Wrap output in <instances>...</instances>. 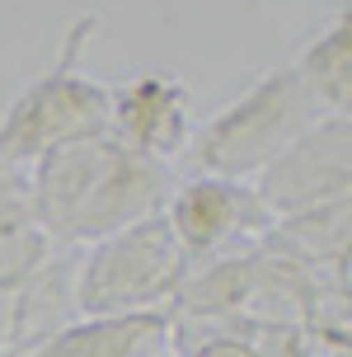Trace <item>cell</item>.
<instances>
[{
	"label": "cell",
	"mask_w": 352,
	"mask_h": 357,
	"mask_svg": "<svg viewBox=\"0 0 352 357\" xmlns=\"http://www.w3.org/2000/svg\"><path fill=\"white\" fill-rule=\"evenodd\" d=\"M52 254V235L38 221L33 178L24 165L0 160V287H15L33 278Z\"/></svg>",
	"instance_id": "ba28073f"
},
{
	"label": "cell",
	"mask_w": 352,
	"mask_h": 357,
	"mask_svg": "<svg viewBox=\"0 0 352 357\" xmlns=\"http://www.w3.org/2000/svg\"><path fill=\"white\" fill-rule=\"evenodd\" d=\"M343 282H348V291H352V259H348V268H343Z\"/></svg>",
	"instance_id": "7c38bea8"
},
{
	"label": "cell",
	"mask_w": 352,
	"mask_h": 357,
	"mask_svg": "<svg viewBox=\"0 0 352 357\" xmlns=\"http://www.w3.org/2000/svg\"><path fill=\"white\" fill-rule=\"evenodd\" d=\"M315 123H319V113L300 89L296 66H277L197 132L193 165L211 178H235V183L259 178L300 132H310Z\"/></svg>",
	"instance_id": "277c9868"
},
{
	"label": "cell",
	"mask_w": 352,
	"mask_h": 357,
	"mask_svg": "<svg viewBox=\"0 0 352 357\" xmlns=\"http://www.w3.org/2000/svg\"><path fill=\"white\" fill-rule=\"evenodd\" d=\"M169 226H174L178 245L188 259H202V254H221L235 240H249V235H268L277 226V216L263 207L259 188L249 183H235V178H193L183 183L174 197H169Z\"/></svg>",
	"instance_id": "8992f818"
},
{
	"label": "cell",
	"mask_w": 352,
	"mask_h": 357,
	"mask_svg": "<svg viewBox=\"0 0 352 357\" xmlns=\"http://www.w3.org/2000/svg\"><path fill=\"white\" fill-rule=\"evenodd\" d=\"M113 94V137L151 160L169 165L193 142V94L169 71H141Z\"/></svg>",
	"instance_id": "52a82bcc"
},
{
	"label": "cell",
	"mask_w": 352,
	"mask_h": 357,
	"mask_svg": "<svg viewBox=\"0 0 352 357\" xmlns=\"http://www.w3.org/2000/svg\"><path fill=\"white\" fill-rule=\"evenodd\" d=\"M188 254L178 245L169 216H146L127 231L108 235L75 264V310L85 320L146 315L188 282Z\"/></svg>",
	"instance_id": "3957f363"
},
{
	"label": "cell",
	"mask_w": 352,
	"mask_h": 357,
	"mask_svg": "<svg viewBox=\"0 0 352 357\" xmlns=\"http://www.w3.org/2000/svg\"><path fill=\"white\" fill-rule=\"evenodd\" d=\"M0 357H15V353H0Z\"/></svg>",
	"instance_id": "4fadbf2b"
},
{
	"label": "cell",
	"mask_w": 352,
	"mask_h": 357,
	"mask_svg": "<svg viewBox=\"0 0 352 357\" xmlns=\"http://www.w3.org/2000/svg\"><path fill=\"white\" fill-rule=\"evenodd\" d=\"M99 19L85 15L75 29H66V43H61L56 61L0 118V160L38 165L56 146L89 142V137L113 132V94L99 80L80 75V66H75L80 52H85V33Z\"/></svg>",
	"instance_id": "7a4b0ae2"
},
{
	"label": "cell",
	"mask_w": 352,
	"mask_h": 357,
	"mask_svg": "<svg viewBox=\"0 0 352 357\" xmlns=\"http://www.w3.org/2000/svg\"><path fill=\"white\" fill-rule=\"evenodd\" d=\"M164 334V315H108V320L66 324L52 343H43L29 357H146Z\"/></svg>",
	"instance_id": "8fae6325"
},
{
	"label": "cell",
	"mask_w": 352,
	"mask_h": 357,
	"mask_svg": "<svg viewBox=\"0 0 352 357\" xmlns=\"http://www.w3.org/2000/svg\"><path fill=\"white\" fill-rule=\"evenodd\" d=\"M273 216H296L319 202L352 193V118H319L310 132L296 142L254 178Z\"/></svg>",
	"instance_id": "5b68a950"
},
{
	"label": "cell",
	"mask_w": 352,
	"mask_h": 357,
	"mask_svg": "<svg viewBox=\"0 0 352 357\" xmlns=\"http://www.w3.org/2000/svg\"><path fill=\"white\" fill-rule=\"evenodd\" d=\"M268 240L277 245L291 264H305V268H348L352 259V193L348 197H334V202H319L310 212H296V216H282L277 226L268 231Z\"/></svg>",
	"instance_id": "30bf717a"
},
{
	"label": "cell",
	"mask_w": 352,
	"mask_h": 357,
	"mask_svg": "<svg viewBox=\"0 0 352 357\" xmlns=\"http://www.w3.org/2000/svg\"><path fill=\"white\" fill-rule=\"evenodd\" d=\"M291 66L319 118H352V0Z\"/></svg>",
	"instance_id": "9c48e42d"
},
{
	"label": "cell",
	"mask_w": 352,
	"mask_h": 357,
	"mask_svg": "<svg viewBox=\"0 0 352 357\" xmlns=\"http://www.w3.org/2000/svg\"><path fill=\"white\" fill-rule=\"evenodd\" d=\"M29 178L52 245H99L146 216H160L174 197L169 165L132 151L113 132L47 151Z\"/></svg>",
	"instance_id": "6da1fadb"
}]
</instances>
